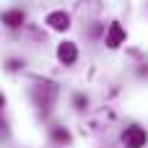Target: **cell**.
Returning a JSON list of instances; mask_svg holds the SVG:
<instances>
[{
    "mask_svg": "<svg viewBox=\"0 0 148 148\" xmlns=\"http://www.w3.org/2000/svg\"><path fill=\"white\" fill-rule=\"evenodd\" d=\"M122 143H125V148H146V143H148L146 127H140V125H130V127H125V133H122Z\"/></svg>",
    "mask_w": 148,
    "mask_h": 148,
    "instance_id": "7a4b0ae2",
    "label": "cell"
},
{
    "mask_svg": "<svg viewBox=\"0 0 148 148\" xmlns=\"http://www.w3.org/2000/svg\"><path fill=\"white\" fill-rule=\"evenodd\" d=\"M125 39H127L125 26H122L120 21H112V23H109V29H107V47H109V49H117V47H122V44H125Z\"/></svg>",
    "mask_w": 148,
    "mask_h": 148,
    "instance_id": "3957f363",
    "label": "cell"
},
{
    "mask_svg": "<svg viewBox=\"0 0 148 148\" xmlns=\"http://www.w3.org/2000/svg\"><path fill=\"white\" fill-rule=\"evenodd\" d=\"M75 104H78V109H83V107H86V96L78 94V96H75Z\"/></svg>",
    "mask_w": 148,
    "mask_h": 148,
    "instance_id": "9c48e42d",
    "label": "cell"
},
{
    "mask_svg": "<svg viewBox=\"0 0 148 148\" xmlns=\"http://www.w3.org/2000/svg\"><path fill=\"white\" fill-rule=\"evenodd\" d=\"M44 23H47L49 29H55V31H68V29H70V16H68L65 10H52V13H47Z\"/></svg>",
    "mask_w": 148,
    "mask_h": 148,
    "instance_id": "277c9868",
    "label": "cell"
},
{
    "mask_svg": "<svg viewBox=\"0 0 148 148\" xmlns=\"http://www.w3.org/2000/svg\"><path fill=\"white\" fill-rule=\"evenodd\" d=\"M3 107H5V96L0 94V112H3Z\"/></svg>",
    "mask_w": 148,
    "mask_h": 148,
    "instance_id": "30bf717a",
    "label": "cell"
},
{
    "mask_svg": "<svg viewBox=\"0 0 148 148\" xmlns=\"http://www.w3.org/2000/svg\"><path fill=\"white\" fill-rule=\"evenodd\" d=\"M52 138H55L57 143H70V133H68L65 127H55V130H52Z\"/></svg>",
    "mask_w": 148,
    "mask_h": 148,
    "instance_id": "52a82bcc",
    "label": "cell"
},
{
    "mask_svg": "<svg viewBox=\"0 0 148 148\" xmlns=\"http://www.w3.org/2000/svg\"><path fill=\"white\" fill-rule=\"evenodd\" d=\"M0 21H3L8 29H18V26H23V21H26V13H23L21 8H8V10H3Z\"/></svg>",
    "mask_w": 148,
    "mask_h": 148,
    "instance_id": "8992f818",
    "label": "cell"
},
{
    "mask_svg": "<svg viewBox=\"0 0 148 148\" xmlns=\"http://www.w3.org/2000/svg\"><path fill=\"white\" fill-rule=\"evenodd\" d=\"M31 99L39 109H49V104L57 99V86L49 83V81H42V83L31 86Z\"/></svg>",
    "mask_w": 148,
    "mask_h": 148,
    "instance_id": "6da1fadb",
    "label": "cell"
},
{
    "mask_svg": "<svg viewBox=\"0 0 148 148\" xmlns=\"http://www.w3.org/2000/svg\"><path fill=\"white\" fill-rule=\"evenodd\" d=\"M21 65H23V62H18V60H10V62H8V70H18Z\"/></svg>",
    "mask_w": 148,
    "mask_h": 148,
    "instance_id": "ba28073f",
    "label": "cell"
},
{
    "mask_svg": "<svg viewBox=\"0 0 148 148\" xmlns=\"http://www.w3.org/2000/svg\"><path fill=\"white\" fill-rule=\"evenodd\" d=\"M57 60H60L62 65H73V62L78 60V47H75V42H62V44H57Z\"/></svg>",
    "mask_w": 148,
    "mask_h": 148,
    "instance_id": "5b68a950",
    "label": "cell"
}]
</instances>
